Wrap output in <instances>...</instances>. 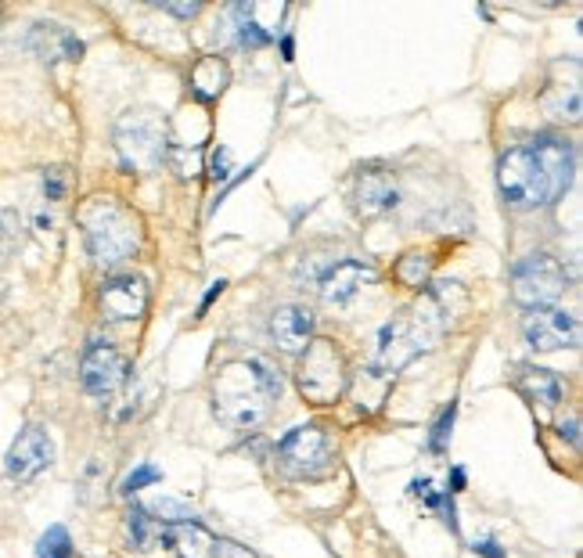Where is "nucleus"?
Segmentation results:
<instances>
[{
	"mask_svg": "<svg viewBox=\"0 0 583 558\" xmlns=\"http://www.w3.org/2000/svg\"><path fill=\"white\" fill-rule=\"evenodd\" d=\"M212 558H260V555H252L249 548H242V544H234V541H217Z\"/></svg>",
	"mask_w": 583,
	"mask_h": 558,
	"instance_id": "72a5a7b5",
	"label": "nucleus"
},
{
	"mask_svg": "<svg viewBox=\"0 0 583 558\" xmlns=\"http://www.w3.org/2000/svg\"><path fill=\"white\" fill-rule=\"evenodd\" d=\"M148 516L159 519V522H170V527H177V522H195V508L184 505V501H177V497H159V501H155V505L148 508Z\"/></svg>",
	"mask_w": 583,
	"mask_h": 558,
	"instance_id": "bb28decb",
	"label": "nucleus"
},
{
	"mask_svg": "<svg viewBox=\"0 0 583 558\" xmlns=\"http://www.w3.org/2000/svg\"><path fill=\"white\" fill-rule=\"evenodd\" d=\"M166 541L173 544L177 558H212L217 551V537L202 522H177L166 530Z\"/></svg>",
	"mask_w": 583,
	"mask_h": 558,
	"instance_id": "f3484780",
	"label": "nucleus"
},
{
	"mask_svg": "<svg viewBox=\"0 0 583 558\" xmlns=\"http://www.w3.org/2000/svg\"><path fill=\"white\" fill-rule=\"evenodd\" d=\"M37 558H73V537L65 527H51L37 541Z\"/></svg>",
	"mask_w": 583,
	"mask_h": 558,
	"instance_id": "a878e982",
	"label": "nucleus"
},
{
	"mask_svg": "<svg viewBox=\"0 0 583 558\" xmlns=\"http://www.w3.org/2000/svg\"><path fill=\"white\" fill-rule=\"evenodd\" d=\"M432 335L425 332L418 321H414V314L407 310V314L392 317L389 325L383 328V335H378V350H375V372H386L397 378V372H403L414 356L429 353L432 350Z\"/></svg>",
	"mask_w": 583,
	"mask_h": 558,
	"instance_id": "6e6552de",
	"label": "nucleus"
},
{
	"mask_svg": "<svg viewBox=\"0 0 583 558\" xmlns=\"http://www.w3.org/2000/svg\"><path fill=\"white\" fill-rule=\"evenodd\" d=\"M569 277L562 271V263L547 252H533L526 260L515 263L511 271V299L526 310H547L558 303V296L566 293Z\"/></svg>",
	"mask_w": 583,
	"mask_h": 558,
	"instance_id": "0eeeda50",
	"label": "nucleus"
},
{
	"mask_svg": "<svg viewBox=\"0 0 583 558\" xmlns=\"http://www.w3.org/2000/svg\"><path fill=\"white\" fill-rule=\"evenodd\" d=\"M519 389L533 404H541L547 411L562 404V382L552 372H544V367H519Z\"/></svg>",
	"mask_w": 583,
	"mask_h": 558,
	"instance_id": "a211bd4d",
	"label": "nucleus"
},
{
	"mask_svg": "<svg viewBox=\"0 0 583 558\" xmlns=\"http://www.w3.org/2000/svg\"><path fill=\"white\" fill-rule=\"evenodd\" d=\"M389 386H392V375L375 372V367H367V372H361V378H357V382H353L357 407H361V411H378V407L386 404Z\"/></svg>",
	"mask_w": 583,
	"mask_h": 558,
	"instance_id": "412c9836",
	"label": "nucleus"
},
{
	"mask_svg": "<svg viewBox=\"0 0 583 558\" xmlns=\"http://www.w3.org/2000/svg\"><path fill=\"white\" fill-rule=\"evenodd\" d=\"M223 288H228V282H212V285H209V296L202 299V314H206V310H209V303H212V299H217V296L223 293Z\"/></svg>",
	"mask_w": 583,
	"mask_h": 558,
	"instance_id": "e433bc0d",
	"label": "nucleus"
},
{
	"mask_svg": "<svg viewBox=\"0 0 583 558\" xmlns=\"http://www.w3.org/2000/svg\"><path fill=\"white\" fill-rule=\"evenodd\" d=\"M397 277L407 288H425L429 285V256L422 252H407L403 260L397 263Z\"/></svg>",
	"mask_w": 583,
	"mask_h": 558,
	"instance_id": "393cba45",
	"label": "nucleus"
},
{
	"mask_svg": "<svg viewBox=\"0 0 583 558\" xmlns=\"http://www.w3.org/2000/svg\"><path fill=\"white\" fill-rule=\"evenodd\" d=\"M159 479H163V472H159L155 465H138V468H133V472L119 483V494H122V497H133L138 490L159 483Z\"/></svg>",
	"mask_w": 583,
	"mask_h": 558,
	"instance_id": "c756f323",
	"label": "nucleus"
},
{
	"mask_svg": "<svg viewBox=\"0 0 583 558\" xmlns=\"http://www.w3.org/2000/svg\"><path fill=\"white\" fill-rule=\"evenodd\" d=\"M296 386L310 404L318 407L335 404V400L346 393V386H350V378H346V356L339 346L328 339H313L307 350H302Z\"/></svg>",
	"mask_w": 583,
	"mask_h": 558,
	"instance_id": "39448f33",
	"label": "nucleus"
},
{
	"mask_svg": "<svg viewBox=\"0 0 583 558\" xmlns=\"http://www.w3.org/2000/svg\"><path fill=\"white\" fill-rule=\"evenodd\" d=\"M277 468L288 479H321L335 468V440L324 426H296L277 443Z\"/></svg>",
	"mask_w": 583,
	"mask_h": 558,
	"instance_id": "423d86ee",
	"label": "nucleus"
},
{
	"mask_svg": "<svg viewBox=\"0 0 583 558\" xmlns=\"http://www.w3.org/2000/svg\"><path fill=\"white\" fill-rule=\"evenodd\" d=\"M454 415H457V407H443V415L436 418V426H432V437H429V451L432 454H443L446 451V440H451V429H454Z\"/></svg>",
	"mask_w": 583,
	"mask_h": 558,
	"instance_id": "7c9ffc66",
	"label": "nucleus"
},
{
	"mask_svg": "<svg viewBox=\"0 0 583 558\" xmlns=\"http://www.w3.org/2000/svg\"><path fill=\"white\" fill-rule=\"evenodd\" d=\"M271 335L282 353H302L313 342V314L307 307H277L271 317Z\"/></svg>",
	"mask_w": 583,
	"mask_h": 558,
	"instance_id": "dca6fc26",
	"label": "nucleus"
},
{
	"mask_svg": "<svg viewBox=\"0 0 583 558\" xmlns=\"http://www.w3.org/2000/svg\"><path fill=\"white\" fill-rule=\"evenodd\" d=\"M65 192H69V173L62 166L43 173V195H48V203H59V198H65Z\"/></svg>",
	"mask_w": 583,
	"mask_h": 558,
	"instance_id": "2f4dec72",
	"label": "nucleus"
},
{
	"mask_svg": "<svg viewBox=\"0 0 583 558\" xmlns=\"http://www.w3.org/2000/svg\"><path fill=\"white\" fill-rule=\"evenodd\" d=\"M411 494L418 497V501H425V505H429L432 511H440L446 527L457 533V516H454V497H451V490H443V494H440V490L432 486V479H414Z\"/></svg>",
	"mask_w": 583,
	"mask_h": 558,
	"instance_id": "5701e85b",
	"label": "nucleus"
},
{
	"mask_svg": "<svg viewBox=\"0 0 583 558\" xmlns=\"http://www.w3.org/2000/svg\"><path fill=\"white\" fill-rule=\"evenodd\" d=\"M397 203H400V192H397V181H392L389 173L367 170V173L357 177V184H353V206H357V213H361L364 220L389 213V209L397 206Z\"/></svg>",
	"mask_w": 583,
	"mask_h": 558,
	"instance_id": "2eb2a0df",
	"label": "nucleus"
},
{
	"mask_svg": "<svg viewBox=\"0 0 583 558\" xmlns=\"http://www.w3.org/2000/svg\"><path fill=\"white\" fill-rule=\"evenodd\" d=\"M544 108L552 112L555 119H569V122H576L580 119V91L576 87H555L552 94L544 98Z\"/></svg>",
	"mask_w": 583,
	"mask_h": 558,
	"instance_id": "b1692460",
	"label": "nucleus"
},
{
	"mask_svg": "<svg viewBox=\"0 0 583 558\" xmlns=\"http://www.w3.org/2000/svg\"><path fill=\"white\" fill-rule=\"evenodd\" d=\"M526 342L541 353L573 350L580 342V321L566 310H533L526 321Z\"/></svg>",
	"mask_w": 583,
	"mask_h": 558,
	"instance_id": "9b49d317",
	"label": "nucleus"
},
{
	"mask_svg": "<svg viewBox=\"0 0 583 558\" xmlns=\"http://www.w3.org/2000/svg\"><path fill=\"white\" fill-rule=\"evenodd\" d=\"M159 8L170 11V15H181V18H195L198 11H202L198 0H192V4H173V0H159Z\"/></svg>",
	"mask_w": 583,
	"mask_h": 558,
	"instance_id": "f704fd0d",
	"label": "nucleus"
},
{
	"mask_svg": "<svg viewBox=\"0 0 583 558\" xmlns=\"http://www.w3.org/2000/svg\"><path fill=\"white\" fill-rule=\"evenodd\" d=\"M231 83V69L223 59H202L192 69V87L202 102H212V98L223 94V87Z\"/></svg>",
	"mask_w": 583,
	"mask_h": 558,
	"instance_id": "aec40b11",
	"label": "nucleus"
},
{
	"mask_svg": "<svg viewBox=\"0 0 583 558\" xmlns=\"http://www.w3.org/2000/svg\"><path fill=\"white\" fill-rule=\"evenodd\" d=\"M54 462V443L48 437V429L43 426H26L11 443V451L4 457L8 465V476L18 479V483H29V479H37L43 468H51Z\"/></svg>",
	"mask_w": 583,
	"mask_h": 558,
	"instance_id": "9d476101",
	"label": "nucleus"
},
{
	"mask_svg": "<svg viewBox=\"0 0 583 558\" xmlns=\"http://www.w3.org/2000/svg\"><path fill=\"white\" fill-rule=\"evenodd\" d=\"M562 437H569V443H580V421L573 418V421H569V426H566V421H562Z\"/></svg>",
	"mask_w": 583,
	"mask_h": 558,
	"instance_id": "4c0bfd02",
	"label": "nucleus"
},
{
	"mask_svg": "<svg viewBox=\"0 0 583 558\" xmlns=\"http://www.w3.org/2000/svg\"><path fill=\"white\" fill-rule=\"evenodd\" d=\"M166 159L177 170V177H195L202 173V152L198 148H181V144H170V152H166Z\"/></svg>",
	"mask_w": 583,
	"mask_h": 558,
	"instance_id": "c85d7f7f",
	"label": "nucleus"
},
{
	"mask_svg": "<svg viewBox=\"0 0 583 558\" xmlns=\"http://www.w3.org/2000/svg\"><path fill=\"white\" fill-rule=\"evenodd\" d=\"M209 177H212V181H228V177H231V152L228 148H217V152H212V166H209Z\"/></svg>",
	"mask_w": 583,
	"mask_h": 558,
	"instance_id": "473e14b6",
	"label": "nucleus"
},
{
	"mask_svg": "<svg viewBox=\"0 0 583 558\" xmlns=\"http://www.w3.org/2000/svg\"><path fill=\"white\" fill-rule=\"evenodd\" d=\"M573 181V148L558 138H536L508 148L497 163V187L511 209H536L555 203Z\"/></svg>",
	"mask_w": 583,
	"mask_h": 558,
	"instance_id": "f257e3e1",
	"label": "nucleus"
},
{
	"mask_svg": "<svg viewBox=\"0 0 583 558\" xmlns=\"http://www.w3.org/2000/svg\"><path fill=\"white\" fill-rule=\"evenodd\" d=\"M29 51L37 54L43 65L83 59V43L65 26H59V22H37V26L29 29Z\"/></svg>",
	"mask_w": 583,
	"mask_h": 558,
	"instance_id": "4468645a",
	"label": "nucleus"
},
{
	"mask_svg": "<svg viewBox=\"0 0 583 558\" xmlns=\"http://www.w3.org/2000/svg\"><path fill=\"white\" fill-rule=\"evenodd\" d=\"M130 378V361L122 356L112 342H101L94 339L91 346L83 350V361H80V382L91 397H116Z\"/></svg>",
	"mask_w": 583,
	"mask_h": 558,
	"instance_id": "1a4fd4ad",
	"label": "nucleus"
},
{
	"mask_svg": "<svg viewBox=\"0 0 583 558\" xmlns=\"http://www.w3.org/2000/svg\"><path fill=\"white\" fill-rule=\"evenodd\" d=\"M282 372L260 356L223 364L212 378V411L228 429H256L282 397Z\"/></svg>",
	"mask_w": 583,
	"mask_h": 558,
	"instance_id": "f03ea898",
	"label": "nucleus"
},
{
	"mask_svg": "<svg viewBox=\"0 0 583 558\" xmlns=\"http://www.w3.org/2000/svg\"><path fill=\"white\" fill-rule=\"evenodd\" d=\"M252 11H256L252 4H234L228 11V18H234V37H238L242 48H263V43H271V33L252 18Z\"/></svg>",
	"mask_w": 583,
	"mask_h": 558,
	"instance_id": "4be33fe9",
	"label": "nucleus"
},
{
	"mask_svg": "<svg viewBox=\"0 0 583 558\" xmlns=\"http://www.w3.org/2000/svg\"><path fill=\"white\" fill-rule=\"evenodd\" d=\"M101 310L108 321H141L148 310V285L138 274H119L101 285Z\"/></svg>",
	"mask_w": 583,
	"mask_h": 558,
	"instance_id": "f8f14e48",
	"label": "nucleus"
},
{
	"mask_svg": "<svg viewBox=\"0 0 583 558\" xmlns=\"http://www.w3.org/2000/svg\"><path fill=\"white\" fill-rule=\"evenodd\" d=\"M472 551H476V555H483V558H504V551L497 548V541H476V544H472Z\"/></svg>",
	"mask_w": 583,
	"mask_h": 558,
	"instance_id": "c9c22d12",
	"label": "nucleus"
},
{
	"mask_svg": "<svg viewBox=\"0 0 583 558\" xmlns=\"http://www.w3.org/2000/svg\"><path fill=\"white\" fill-rule=\"evenodd\" d=\"M375 267L364 263V260H335L328 271L318 277V288H321V299L324 303H346L361 293L364 285L375 282Z\"/></svg>",
	"mask_w": 583,
	"mask_h": 558,
	"instance_id": "ddd939ff",
	"label": "nucleus"
},
{
	"mask_svg": "<svg viewBox=\"0 0 583 558\" xmlns=\"http://www.w3.org/2000/svg\"><path fill=\"white\" fill-rule=\"evenodd\" d=\"M127 541H130L133 551H152L155 544L166 541V527L159 519L148 516V508L133 505L130 516H127Z\"/></svg>",
	"mask_w": 583,
	"mask_h": 558,
	"instance_id": "6ab92c4d",
	"label": "nucleus"
},
{
	"mask_svg": "<svg viewBox=\"0 0 583 558\" xmlns=\"http://www.w3.org/2000/svg\"><path fill=\"white\" fill-rule=\"evenodd\" d=\"M22 217L15 209H0V256H11L22 245Z\"/></svg>",
	"mask_w": 583,
	"mask_h": 558,
	"instance_id": "cd10ccee",
	"label": "nucleus"
},
{
	"mask_svg": "<svg viewBox=\"0 0 583 558\" xmlns=\"http://www.w3.org/2000/svg\"><path fill=\"white\" fill-rule=\"evenodd\" d=\"M80 228L87 249L101 267H116L141 249V220L112 195L87 198L80 206Z\"/></svg>",
	"mask_w": 583,
	"mask_h": 558,
	"instance_id": "7ed1b4c3",
	"label": "nucleus"
},
{
	"mask_svg": "<svg viewBox=\"0 0 583 558\" xmlns=\"http://www.w3.org/2000/svg\"><path fill=\"white\" fill-rule=\"evenodd\" d=\"M116 152L133 173L159 170L166 152H170V130L166 119L152 108H130L116 122Z\"/></svg>",
	"mask_w": 583,
	"mask_h": 558,
	"instance_id": "20e7f679",
	"label": "nucleus"
}]
</instances>
